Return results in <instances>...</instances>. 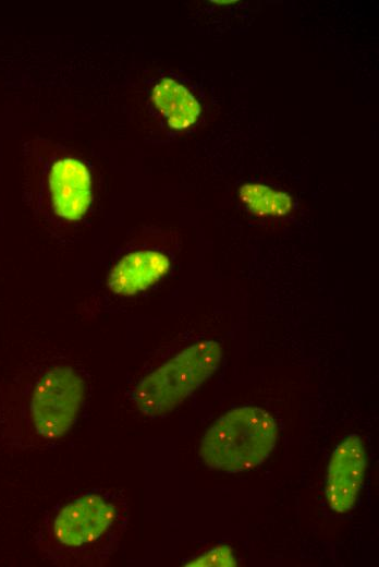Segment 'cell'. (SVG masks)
I'll use <instances>...</instances> for the list:
<instances>
[{
  "instance_id": "6da1fadb",
  "label": "cell",
  "mask_w": 379,
  "mask_h": 567,
  "mask_svg": "<svg viewBox=\"0 0 379 567\" xmlns=\"http://www.w3.org/2000/svg\"><path fill=\"white\" fill-rule=\"evenodd\" d=\"M127 521V502L120 491L77 490L47 510L37 545L54 566H103L119 551Z\"/></svg>"
},
{
  "instance_id": "7a4b0ae2",
  "label": "cell",
  "mask_w": 379,
  "mask_h": 567,
  "mask_svg": "<svg viewBox=\"0 0 379 567\" xmlns=\"http://www.w3.org/2000/svg\"><path fill=\"white\" fill-rule=\"evenodd\" d=\"M84 373L69 362L45 366L26 402L27 426L37 444L57 447L80 423L86 405Z\"/></svg>"
},
{
  "instance_id": "3957f363",
  "label": "cell",
  "mask_w": 379,
  "mask_h": 567,
  "mask_svg": "<svg viewBox=\"0 0 379 567\" xmlns=\"http://www.w3.org/2000/svg\"><path fill=\"white\" fill-rule=\"evenodd\" d=\"M278 426L258 407L235 408L220 418L201 438L199 455L216 470L241 472L262 463L276 446Z\"/></svg>"
},
{
  "instance_id": "277c9868",
  "label": "cell",
  "mask_w": 379,
  "mask_h": 567,
  "mask_svg": "<svg viewBox=\"0 0 379 567\" xmlns=\"http://www.w3.org/2000/svg\"><path fill=\"white\" fill-rule=\"evenodd\" d=\"M221 359L219 342H195L139 379L129 400L145 417L168 414L215 373Z\"/></svg>"
},
{
  "instance_id": "5b68a950",
  "label": "cell",
  "mask_w": 379,
  "mask_h": 567,
  "mask_svg": "<svg viewBox=\"0 0 379 567\" xmlns=\"http://www.w3.org/2000/svg\"><path fill=\"white\" fill-rule=\"evenodd\" d=\"M367 454L357 434L339 444L329 461L326 497L335 512H346L355 505L365 479Z\"/></svg>"
},
{
  "instance_id": "8992f818",
  "label": "cell",
  "mask_w": 379,
  "mask_h": 567,
  "mask_svg": "<svg viewBox=\"0 0 379 567\" xmlns=\"http://www.w3.org/2000/svg\"><path fill=\"white\" fill-rule=\"evenodd\" d=\"M54 213L66 220L81 219L91 202V181L86 166L73 158L56 161L48 177Z\"/></svg>"
},
{
  "instance_id": "52a82bcc",
  "label": "cell",
  "mask_w": 379,
  "mask_h": 567,
  "mask_svg": "<svg viewBox=\"0 0 379 567\" xmlns=\"http://www.w3.org/2000/svg\"><path fill=\"white\" fill-rule=\"evenodd\" d=\"M169 257L155 250L122 256L108 272L106 286L113 294L130 297L158 282L170 269Z\"/></svg>"
},
{
  "instance_id": "ba28073f",
  "label": "cell",
  "mask_w": 379,
  "mask_h": 567,
  "mask_svg": "<svg viewBox=\"0 0 379 567\" xmlns=\"http://www.w3.org/2000/svg\"><path fill=\"white\" fill-rule=\"evenodd\" d=\"M151 99L172 129L183 130L191 126L200 113L196 98L171 79H162L155 85Z\"/></svg>"
},
{
  "instance_id": "9c48e42d",
  "label": "cell",
  "mask_w": 379,
  "mask_h": 567,
  "mask_svg": "<svg viewBox=\"0 0 379 567\" xmlns=\"http://www.w3.org/2000/svg\"><path fill=\"white\" fill-rule=\"evenodd\" d=\"M242 203L257 216H284L293 206L292 197L259 183H246L239 192Z\"/></svg>"
},
{
  "instance_id": "30bf717a",
  "label": "cell",
  "mask_w": 379,
  "mask_h": 567,
  "mask_svg": "<svg viewBox=\"0 0 379 567\" xmlns=\"http://www.w3.org/2000/svg\"><path fill=\"white\" fill-rule=\"evenodd\" d=\"M236 565L237 563L231 547L223 544L209 550L185 564V566L193 567H234Z\"/></svg>"
},
{
  "instance_id": "8fae6325",
  "label": "cell",
  "mask_w": 379,
  "mask_h": 567,
  "mask_svg": "<svg viewBox=\"0 0 379 567\" xmlns=\"http://www.w3.org/2000/svg\"><path fill=\"white\" fill-rule=\"evenodd\" d=\"M215 2H217V3H233L235 1H215Z\"/></svg>"
}]
</instances>
